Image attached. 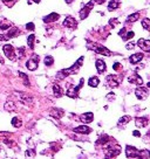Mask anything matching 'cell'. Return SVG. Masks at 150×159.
<instances>
[{
	"mask_svg": "<svg viewBox=\"0 0 150 159\" xmlns=\"http://www.w3.org/2000/svg\"><path fill=\"white\" fill-rule=\"evenodd\" d=\"M82 62H83V56L82 57H80L79 60H77V62L75 63L74 66H72L71 68H68V69H64V70H61V72H59L57 73V75H56V77L59 78V80H62V78H65L66 76H68V75H71V74H74V73H76V70L82 66Z\"/></svg>",
	"mask_w": 150,
	"mask_h": 159,
	"instance_id": "obj_1",
	"label": "cell"
},
{
	"mask_svg": "<svg viewBox=\"0 0 150 159\" xmlns=\"http://www.w3.org/2000/svg\"><path fill=\"white\" fill-rule=\"evenodd\" d=\"M106 147L108 149V152L106 156L107 159H111V158L116 157L117 154H120V152H121V149H120V146H117V145H109Z\"/></svg>",
	"mask_w": 150,
	"mask_h": 159,
	"instance_id": "obj_2",
	"label": "cell"
},
{
	"mask_svg": "<svg viewBox=\"0 0 150 159\" xmlns=\"http://www.w3.org/2000/svg\"><path fill=\"white\" fill-rule=\"evenodd\" d=\"M135 95L138 100H145L149 95V90H148V88H144L141 85L135 90Z\"/></svg>",
	"mask_w": 150,
	"mask_h": 159,
	"instance_id": "obj_3",
	"label": "cell"
},
{
	"mask_svg": "<svg viewBox=\"0 0 150 159\" xmlns=\"http://www.w3.org/2000/svg\"><path fill=\"white\" fill-rule=\"evenodd\" d=\"M3 49H4L5 55H6L10 60L14 61V60L17 59V55H15V52H14V48H13V46H12V45H5Z\"/></svg>",
	"mask_w": 150,
	"mask_h": 159,
	"instance_id": "obj_4",
	"label": "cell"
},
{
	"mask_svg": "<svg viewBox=\"0 0 150 159\" xmlns=\"http://www.w3.org/2000/svg\"><path fill=\"white\" fill-rule=\"evenodd\" d=\"M38 62H39V56L38 55H33V57L31 60H28L26 63V67L29 70H35L38 68Z\"/></svg>",
	"mask_w": 150,
	"mask_h": 159,
	"instance_id": "obj_5",
	"label": "cell"
},
{
	"mask_svg": "<svg viewBox=\"0 0 150 159\" xmlns=\"http://www.w3.org/2000/svg\"><path fill=\"white\" fill-rule=\"evenodd\" d=\"M94 4H95L94 1H89V3H88V4H87V5H86L81 11H80V18H81V19H86V18L88 17L89 12H91L92 8H93L92 6H94Z\"/></svg>",
	"mask_w": 150,
	"mask_h": 159,
	"instance_id": "obj_6",
	"label": "cell"
},
{
	"mask_svg": "<svg viewBox=\"0 0 150 159\" xmlns=\"http://www.w3.org/2000/svg\"><path fill=\"white\" fill-rule=\"evenodd\" d=\"M106 81H107V84L110 88H116L120 84V80H118V77L116 75H109V76H107Z\"/></svg>",
	"mask_w": 150,
	"mask_h": 159,
	"instance_id": "obj_7",
	"label": "cell"
},
{
	"mask_svg": "<svg viewBox=\"0 0 150 159\" xmlns=\"http://www.w3.org/2000/svg\"><path fill=\"white\" fill-rule=\"evenodd\" d=\"M126 154H127V157H131V158H135V157H141V152L138 151V150H136L135 147H133V146H130V145H128L127 147H126Z\"/></svg>",
	"mask_w": 150,
	"mask_h": 159,
	"instance_id": "obj_8",
	"label": "cell"
},
{
	"mask_svg": "<svg viewBox=\"0 0 150 159\" xmlns=\"http://www.w3.org/2000/svg\"><path fill=\"white\" fill-rule=\"evenodd\" d=\"M82 83H83V80L80 81V84H79L77 87H75V88H71V89L66 92V95H67L68 97H71V98H75V97L77 96V92H79L80 88L82 87Z\"/></svg>",
	"mask_w": 150,
	"mask_h": 159,
	"instance_id": "obj_9",
	"label": "cell"
},
{
	"mask_svg": "<svg viewBox=\"0 0 150 159\" xmlns=\"http://www.w3.org/2000/svg\"><path fill=\"white\" fill-rule=\"evenodd\" d=\"M138 47L144 50V52H149L150 50V41L149 40H144V39H140L138 42H137Z\"/></svg>",
	"mask_w": 150,
	"mask_h": 159,
	"instance_id": "obj_10",
	"label": "cell"
},
{
	"mask_svg": "<svg viewBox=\"0 0 150 159\" xmlns=\"http://www.w3.org/2000/svg\"><path fill=\"white\" fill-rule=\"evenodd\" d=\"M128 80H129V82L133 83V84H137V85H142V84H143V80H142V77H141L138 74H134V75L129 76Z\"/></svg>",
	"mask_w": 150,
	"mask_h": 159,
	"instance_id": "obj_11",
	"label": "cell"
},
{
	"mask_svg": "<svg viewBox=\"0 0 150 159\" xmlns=\"http://www.w3.org/2000/svg\"><path fill=\"white\" fill-rule=\"evenodd\" d=\"M76 25H77V22L73 17H67L64 21V26H66L68 28H74V27H76Z\"/></svg>",
	"mask_w": 150,
	"mask_h": 159,
	"instance_id": "obj_12",
	"label": "cell"
},
{
	"mask_svg": "<svg viewBox=\"0 0 150 159\" xmlns=\"http://www.w3.org/2000/svg\"><path fill=\"white\" fill-rule=\"evenodd\" d=\"M73 130H74V132H79V134H83V135H88V134L92 132V129L88 128V126H86V125L77 126V128H75Z\"/></svg>",
	"mask_w": 150,
	"mask_h": 159,
	"instance_id": "obj_13",
	"label": "cell"
},
{
	"mask_svg": "<svg viewBox=\"0 0 150 159\" xmlns=\"http://www.w3.org/2000/svg\"><path fill=\"white\" fill-rule=\"evenodd\" d=\"M94 50L97 53V54H101V55H106V56H110L111 53L109 49H107L106 47H102V46H96L94 47Z\"/></svg>",
	"mask_w": 150,
	"mask_h": 159,
	"instance_id": "obj_14",
	"label": "cell"
},
{
	"mask_svg": "<svg viewBox=\"0 0 150 159\" xmlns=\"http://www.w3.org/2000/svg\"><path fill=\"white\" fill-rule=\"evenodd\" d=\"M142 59H143V54L142 53H136V54H133L129 57V61H130V63H133V65H136V63H138Z\"/></svg>",
	"mask_w": 150,
	"mask_h": 159,
	"instance_id": "obj_15",
	"label": "cell"
},
{
	"mask_svg": "<svg viewBox=\"0 0 150 159\" xmlns=\"http://www.w3.org/2000/svg\"><path fill=\"white\" fill-rule=\"evenodd\" d=\"M80 119H81L84 124L91 123V122H93V119H94V115H93L92 112H87V114H83V115L80 117Z\"/></svg>",
	"mask_w": 150,
	"mask_h": 159,
	"instance_id": "obj_16",
	"label": "cell"
},
{
	"mask_svg": "<svg viewBox=\"0 0 150 159\" xmlns=\"http://www.w3.org/2000/svg\"><path fill=\"white\" fill-rule=\"evenodd\" d=\"M148 118L147 117H138V118H136V120H135V123H136V126L137 128H144V126H147L148 125Z\"/></svg>",
	"mask_w": 150,
	"mask_h": 159,
	"instance_id": "obj_17",
	"label": "cell"
},
{
	"mask_svg": "<svg viewBox=\"0 0 150 159\" xmlns=\"http://www.w3.org/2000/svg\"><path fill=\"white\" fill-rule=\"evenodd\" d=\"M96 69L100 74H103L107 69V66H106V63L102 61V60H97L96 61Z\"/></svg>",
	"mask_w": 150,
	"mask_h": 159,
	"instance_id": "obj_18",
	"label": "cell"
},
{
	"mask_svg": "<svg viewBox=\"0 0 150 159\" xmlns=\"http://www.w3.org/2000/svg\"><path fill=\"white\" fill-rule=\"evenodd\" d=\"M50 115H52L53 117H55V118H61V117H64L65 111H64L62 109L56 108V109H52V110H50Z\"/></svg>",
	"mask_w": 150,
	"mask_h": 159,
	"instance_id": "obj_19",
	"label": "cell"
},
{
	"mask_svg": "<svg viewBox=\"0 0 150 159\" xmlns=\"http://www.w3.org/2000/svg\"><path fill=\"white\" fill-rule=\"evenodd\" d=\"M19 97H20V101H21L22 103H25V104H29V105L33 104L32 97L27 96V95H25V94H19Z\"/></svg>",
	"mask_w": 150,
	"mask_h": 159,
	"instance_id": "obj_20",
	"label": "cell"
},
{
	"mask_svg": "<svg viewBox=\"0 0 150 159\" xmlns=\"http://www.w3.org/2000/svg\"><path fill=\"white\" fill-rule=\"evenodd\" d=\"M53 94H54V96H56V97H61L62 95H64V90L61 89V87H60V85L54 84L53 85Z\"/></svg>",
	"mask_w": 150,
	"mask_h": 159,
	"instance_id": "obj_21",
	"label": "cell"
},
{
	"mask_svg": "<svg viewBox=\"0 0 150 159\" xmlns=\"http://www.w3.org/2000/svg\"><path fill=\"white\" fill-rule=\"evenodd\" d=\"M57 19H59V14L57 13H50L49 15L44 18V21L45 22H53V21H56Z\"/></svg>",
	"mask_w": 150,
	"mask_h": 159,
	"instance_id": "obj_22",
	"label": "cell"
},
{
	"mask_svg": "<svg viewBox=\"0 0 150 159\" xmlns=\"http://www.w3.org/2000/svg\"><path fill=\"white\" fill-rule=\"evenodd\" d=\"M19 34V29L17 28V27H11L10 28V30H8V33H7V39H10V38H14V36H17Z\"/></svg>",
	"mask_w": 150,
	"mask_h": 159,
	"instance_id": "obj_23",
	"label": "cell"
},
{
	"mask_svg": "<svg viewBox=\"0 0 150 159\" xmlns=\"http://www.w3.org/2000/svg\"><path fill=\"white\" fill-rule=\"evenodd\" d=\"M12 26H11V22L10 21H7V20H0V29H3V30H5V29H10Z\"/></svg>",
	"mask_w": 150,
	"mask_h": 159,
	"instance_id": "obj_24",
	"label": "cell"
},
{
	"mask_svg": "<svg viewBox=\"0 0 150 159\" xmlns=\"http://www.w3.org/2000/svg\"><path fill=\"white\" fill-rule=\"evenodd\" d=\"M5 109H6L7 111H14V110H15V104H14V102H13V101L6 102V103H5Z\"/></svg>",
	"mask_w": 150,
	"mask_h": 159,
	"instance_id": "obj_25",
	"label": "cell"
},
{
	"mask_svg": "<svg viewBox=\"0 0 150 159\" xmlns=\"http://www.w3.org/2000/svg\"><path fill=\"white\" fill-rule=\"evenodd\" d=\"M34 40H35V35H34V34L29 35L28 39H27V45H28V47L31 48V49L34 48Z\"/></svg>",
	"mask_w": 150,
	"mask_h": 159,
	"instance_id": "obj_26",
	"label": "cell"
},
{
	"mask_svg": "<svg viewBox=\"0 0 150 159\" xmlns=\"http://www.w3.org/2000/svg\"><path fill=\"white\" fill-rule=\"evenodd\" d=\"M99 83H100V81H99L97 77H91V78H89V81H88V84L91 85V87H94V88H96L99 85Z\"/></svg>",
	"mask_w": 150,
	"mask_h": 159,
	"instance_id": "obj_27",
	"label": "cell"
},
{
	"mask_svg": "<svg viewBox=\"0 0 150 159\" xmlns=\"http://www.w3.org/2000/svg\"><path fill=\"white\" fill-rule=\"evenodd\" d=\"M138 19H140V13H134V14H130V15L128 17L127 21H128V22H135V21H137Z\"/></svg>",
	"mask_w": 150,
	"mask_h": 159,
	"instance_id": "obj_28",
	"label": "cell"
},
{
	"mask_svg": "<svg viewBox=\"0 0 150 159\" xmlns=\"http://www.w3.org/2000/svg\"><path fill=\"white\" fill-rule=\"evenodd\" d=\"M12 125L15 126V128H20V126L22 125V122H21V119L19 117H14L12 119Z\"/></svg>",
	"mask_w": 150,
	"mask_h": 159,
	"instance_id": "obj_29",
	"label": "cell"
},
{
	"mask_svg": "<svg viewBox=\"0 0 150 159\" xmlns=\"http://www.w3.org/2000/svg\"><path fill=\"white\" fill-rule=\"evenodd\" d=\"M130 119H131L130 116H123V117L120 118V120H118V125H124V124H127Z\"/></svg>",
	"mask_w": 150,
	"mask_h": 159,
	"instance_id": "obj_30",
	"label": "cell"
},
{
	"mask_svg": "<svg viewBox=\"0 0 150 159\" xmlns=\"http://www.w3.org/2000/svg\"><path fill=\"white\" fill-rule=\"evenodd\" d=\"M117 7H118V1H115V0L110 1L109 5H108V10L109 11H115Z\"/></svg>",
	"mask_w": 150,
	"mask_h": 159,
	"instance_id": "obj_31",
	"label": "cell"
},
{
	"mask_svg": "<svg viewBox=\"0 0 150 159\" xmlns=\"http://www.w3.org/2000/svg\"><path fill=\"white\" fill-rule=\"evenodd\" d=\"M19 76L22 78V81H24V84H25V85H29V80H28V76H27L26 74H24V73L19 72Z\"/></svg>",
	"mask_w": 150,
	"mask_h": 159,
	"instance_id": "obj_32",
	"label": "cell"
},
{
	"mask_svg": "<svg viewBox=\"0 0 150 159\" xmlns=\"http://www.w3.org/2000/svg\"><path fill=\"white\" fill-rule=\"evenodd\" d=\"M108 140H109V137L104 135V136H101V137H100V139L96 142V144H97V145H101V144H103V145H104Z\"/></svg>",
	"mask_w": 150,
	"mask_h": 159,
	"instance_id": "obj_33",
	"label": "cell"
},
{
	"mask_svg": "<svg viewBox=\"0 0 150 159\" xmlns=\"http://www.w3.org/2000/svg\"><path fill=\"white\" fill-rule=\"evenodd\" d=\"M142 26H143V28L144 29H150V20L148 19V18H145V19H143L142 20Z\"/></svg>",
	"mask_w": 150,
	"mask_h": 159,
	"instance_id": "obj_34",
	"label": "cell"
},
{
	"mask_svg": "<svg viewBox=\"0 0 150 159\" xmlns=\"http://www.w3.org/2000/svg\"><path fill=\"white\" fill-rule=\"evenodd\" d=\"M54 63V59L52 56H46L45 57V65L46 66H52Z\"/></svg>",
	"mask_w": 150,
	"mask_h": 159,
	"instance_id": "obj_35",
	"label": "cell"
},
{
	"mask_svg": "<svg viewBox=\"0 0 150 159\" xmlns=\"http://www.w3.org/2000/svg\"><path fill=\"white\" fill-rule=\"evenodd\" d=\"M134 32H128V33L123 36V40H129V39H131V38H134Z\"/></svg>",
	"mask_w": 150,
	"mask_h": 159,
	"instance_id": "obj_36",
	"label": "cell"
},
{
	"mask_svg": "<svg viewBox=\"0 0 150 159\" xmlns=\"http://www.w3.org/2000/svg\"><path fill=\"white\" fill-rule=\"evenodd\" d=\"M24 53H25V48L24 47H21L20 49H18V56H19V59H21L24 56Z\"/></svg>",
	"mask_w": 150,
	"mask_h": 159,
	"instance_id": "obj_37",
	"label": "cell"
},
{
	"mask_svg": "<svg viewBox=\"0 0 150 159\" xmlns=\"http://www.w3.org/2000/svg\"><path fill=\"white\" fill-rule=\"evenodd\" d=\"M34 154H35L34 150H27L26 151V156L27 157H34Z\"/></svg>",
	"mask_w": 150,
	"mask_h": 159,
	"instance_id": "obj_38",
	"label": "cell"
},
{
	"mask_svg": "<svg viewBox=\"0 0 150 159\" xmlns=\"http://www.w3.org/2000/svg\"><path fill=\"white\" fill-rule=\"evenodd\" d=\"M3 1H4V3L7 5V6H12V5H13V4L17 1V0H3Z\"/></svg>",
	"mask_w": 150,
	"mask_h": 159,
	"instance_id": "obj_39",
	"label": "cell"
},
{
	"mask_svg": "<svg viewBox=\"0 0 150 159\" xmlns=\"http://www.w3.org/2000/svg\"><path fill=\"white\" fill-rule=\"evenodd\" d=\"M26 28H27V29H29V30H34V28H35V27H34V23H33V22H29V23H27V25H26Z\"/></svg>",
	"mask_w": 150,
	"mask_h": 159,
	"instance_id": "obj_40",
	"label": "cell"
},
{
	"mask_svg": "<svg viewBox=\"0 0 150 159\" xmlns=\"http://www.w3.org/2000/svg\"><path fill=\"white\" fill-rule=\"evenodd\" d=\"M118 35H120V36H121V38L123 39V36L126 35V28H122L121 30H120V33H118Z\"/></svg>",
	"mask_w": 150,
	"mask_h": 159,
	"instance_id": "obj_41",
	"label": "cell"
},
{
	"mask_svg": "<svg viewBox=\"0 0 150 159\" xmlns=\"http://www.w3.org/2000/svg\"><path fill=\"white\" fill-rule=\"evenodd\" d=\"M117 22H118V20H117V19H111V20L109 21V23H110L113 27H115V25H116Z\"/></svg>",
	"mask_w": 150,
	"mask_h": 159,
	"instance_id": "obj_42",
	"label": "cell"
},
{
	"mask_svg": "<svg viewBox=\"0 0 150 159\" xmlns=\"http://www.w3.org/2000/svg\"><path fill=\"white\" fill-rule=\"evenodd\" d=\"M114 98H115V95H114V94H111V92H110V94H108V95H107V100L111 101V100H114Z\"/></svg>",
	"mask_w": 150,
	"mask_h": 159,
	"instance_id": "obj_43",
	"label": "cell"
},
{
	"mask_svg": "<svg viewBox=\"0 0 150 159\" xmlns=\"http://www.w3.org/2000/svg\"><path fill=\"white\" fill-rule=\"evenodd\" d=\"M134 47H135V43H133V42H130V43H128V45L126 46L127 49H134Z\"/></svg>",
	"mask_w": 150,
	"mask_h": 159,
	"instance_id": "obj_44",
	"label": "cell"
},
{
	"mask_svg": "<svg viewBox=\"0 0 150 159\" xmlns=\"http://www.w3.org/2000/svg\"><path fill=\"white\" fill-rule=\"evenodd\" d=\"M93 1L95 3V4H99V5H102L104 1H106V0H93Z\"/></svg>",
	"mask_w": 150,
	"mask_h": 159,
	"instance_id": "obj_45",
	"label": "cell"
},
{
	"mask_svg": "<svg viewBox=\"0 0 150 159\" xmlns=\"http://www.w3.org/2000/svg\"><path fill=\"white\" fill-rule=\"evenodd\" d=\"M113 68H114V70H117V69L120 68V63H118V62H116V63H115V65L113 66Z\"/></svg>",
	"mask_w": 150,
	"mask_h": 159,
	"instance_id": "obj_46",
	"label": "cell"
},
{
	"mask_svg": "<svg viewBox=\"0 0 150 159\" xmlns=\"http://www.w3.org/2000/svg\"><path fill=\"white\" fill-rule=\"evenodd\" d=\"M0 136H5V137H10L11 134L10 132H0Z\"/></svg>",
	"mask_w": 150,
	"mask_h": 159,
	"instance_id": "obj_47",
	"label": "cell"
},
{
	"mask_svg": "<svg viewBox=\"0 0 150 159\" xmlns=\"http://www.w3.org/2000/svg\"><path fill=\"white\" fill-rule=\"evenodd\" d=\"M133 135H134V136H135V137H140V136H141V134H140V132H138V131H137V130H135V131H134V132H133Z\"/></svg>",
	"mask_w": 150,
	"mask_h": 159,
	"instance_id": "obj_48",
	"label": "cell"
},
{
	"mask_svg": "<svg viewBox=\"0 0 150 159\" xmlns=\"http://www.w3.org/2000/svg\"><path fill=\"white\" fill-rule=\"evenodd\" d=\"M32 3H40V0H28V4H32Z\"/></svg>",
	"mask_w": 150,
	"mask_h": 159,
	"instance_id": "obj_49",
	"label": "cell"
},
{
	"mask_svg": "<svg viewBox=\"0 0 150 159\" xmlns=\"http://www.w3.org/2000/svg\"><path fill=\"white\" fill-rule=\"evenodd\" d=\"M5 143H6V144H8V145H11V144H13V143H12V142H10V140H5ZM11 146H12V145H11Z\"/></svg>",
	"mask_w": 150,
	"mask_h": 159,
	"instance_id": "obj_50",
	"label": "cell"
},
{
	"mask_svg": "<svg viewBox=\"0 0 150 159\" xmlns=\"http://www.w3.org/2000/svg\"><path fill=\"white\" fill-rule=\"evenodd\" d=\"M72 1H73V0H66V3H67V4H71Z\"/></svg>",
	"mask_w": 150,
	"mask_h": 159,
	"instance_id": "obj_51",
	"label": "cell"
},
{
	"mask_svg": "<svg viewBox=\"0 0 150 159\" xmlns=\"http://www.w3.org/2000/svg\"><path fill=\"white\" fill-rule=\"evenodd\" d=\"M115 1H120V0H115Z\"/></svg>",
	"mask_w": 150,
	"mask_h": 159,
	"instance_id": "obj_52",
	"label": "cell"
},
{
	"mask_svg": "<svg viewBox=\"0 0 150 159\" xmlns=\"http://www.w3.org/2000/svg\"><path fill=\"white\" fill-rule=\"evenodd\" d=\"M0 151H1V149H0Z\"/></svg>",
	"mask_w": 150,
	"mask_h": 159,
	"instance_id": "obj_53",
	"label": "cell"
}]
</instances>
